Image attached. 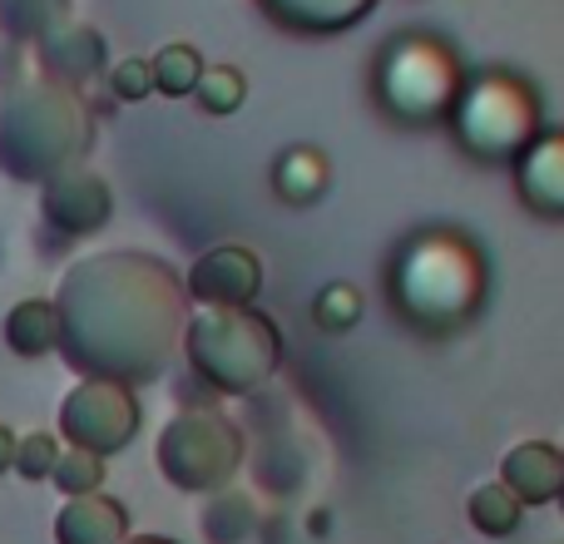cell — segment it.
<instances>
[{"label": "cell", "mask_w": 564, "mask_h": 544, "mask_svg": "<svg viewBox=\"0 0 564 544\" xmlns=\"http://www.w3.org/2000/svg\"><path fill=\"white\" fill-rule=\"evenodd\" d=\"M95 144V115L85 95L50 79L10 85L0 95V174L15 184H50Z\"/></svg>", "instance_id": "3957f363"}, {"label": "cell", "mask_w": 564, "mask_h": 544, "mask_svg": "<svg viewBox=\"0 0 564 544\" xmlns=\"http://www.w3.org/2000/svg\"><path fill=\"white\" fill-rule=\"evenodd\" d=\"M500 486L520 500V510L555 505L564 486V450L555 440H520L500 460Z\"/></svg>", "instance_id": "4fadbf2b"}, {"label": "cell", "mask_w": 564, "mask_h": 544, "mask_svg": "<svg viewBox=\"0 0 564 544\" xmlns=\"http://www.w3.org/2000/svg\"><path fill=\"white\" fill-rule=\"evenodd\" d=\"M129 540V510L115 496H79L65 500L55 515V544H119Z\"/></svg>", "instance_id": "9a60e30c"}, {"label": "cell", "mask_w": 564, "mask_h": 544, "mask_svg": "<svg viewBox=\"0 0 564 544\" xmlns=\"http://www.w3.org/2000/svg\"><path fill=\"white\" fill-rule=\"evenodd\" d=\"M184 361L214 396H248L282 361V331L268 312H198L184 327Z\"/></svg>", "instance_id": "277c9868"}, {"label": "cell", "mask_w": 564, "mask_h": 544, "mask_svg": "<svg viewBox=\"0 0 564 544\" xmlns=\"http://www.w3.org/2000/svg\"><path fill=\"white\" fill-rule=\"evenodd\" d=\"M35 59H40V79H50V85L75 89L79 95V89L105 69L109 45L95 25H85V20H65V25H55L45 40H35Z\"/></svg>", "instance_id": "8fae6325"}, {"label": "cell", "mask_w": 564, "mask_h": 544, "mask_svg": "<svg viewBox=\"0 0 564 544\" xmlns=\"http://www.w3.org/2000/svg\"><path fill=\"white\" fill-rule=\"evenodd\" d=\"M159 476L184 496H214L243 466V431L218 406H184L159 431Z\"/></svg>", "instance_id": "52a82bcc"}, {"label": "cell", "mask_w": 564, "mask_h": 544, "mask_svg": "<svg viewBox=\"0 0 564 544\" xmlns=\"http://www.w3.org/2000/svg\"><path fill=\"white\" fill-rule=\"evenodd\" d=\"M15 431H10V426H0V476H6V470L10 466H15Z\"/></svg>", "instance_id": "4316f807"}, {"label": "cell", "mask_w": 564, "mask_h": 544, "mask_svg": "<svg viewBox=\"0 0 564 544\" xmlns=\"http://www.w3.org/2000/svg\"><path fill=\"white\" fill-rule=\"evenodd\" d=\"M307 530H312V540H322V535H327V530H332V510H327V505H317V510H312V515H307Z\"/></svg>", "instance_id": "83f0119b"}, {"label": "cell", "mask_w": 564, "mask_h": 544, "mask_svg": "<svg viewBox=\"0 0 564 544\" xmlns=\"http://www.w3.org/2000/svg\"><path fill=\"white\" fill-rule=\"evenodd\" d=\"M361 312H367V297H361L351 282H327V287L312 297V322H317V331H327V337L351 331L361 322Z\"/></svg>", "instance_id": "603a6c76"}, {"label": "cell", "mask_w": 564, "mask_h": 544, "mask_svg": "<svg viewBox=\"0 0 564 544\" xmlns=\"http://www.w3.org/2000/svg\"><path fill=\"white\" fill-rule=\"evenodd\" d=\"M460 85H466V75H460L456 50L436 35H421V30L391 35L371 59V99L401 129L441 124L456 105Z\"/></svg>", "instance_id": "5b68a950"}, {"label": "cell", "mask_w": 564, "mask_h": 544, "mask_svg": "<svg viewBox=\"0 0 564 544\" xmlns=\"http://www.w3.org/2000/svg\"><path fill=\"white\" fill-rule=\"evenodd\" d=\"M59 341V322H55V302L50 297H25L6 312V347L25 361L50 357Z\"/></svg>", "instance_id": "e0dca14e"}, {"label": "cell", "mask_w": 564, "mask_h": 544, "mask_svg": "<svg viewBox=\"0 0 564 544\" xmlns=\"http://www.w3.org/2000/svg\"><path fill=\"white\" fill-rule=\"evenodd\" d=\"M69 20V0H0V35L15 45H35Z\"/></svg>", "instance_id": "ac0fdd59"}, {"label": "cell", "mask_w": 564, "mask_h": 544, "mask_svg": "<svg viewBox=\"0 0 564 544\" xmlns=\"http://www.w3.org/2000/svg\"><path fill=\"white\" fill-rule=\"evenodd\" d=\"M268 184H273L278 204L312 208L332 188V159L322 154L317 144H292V149H282V154L273 159V174H268Z\"/></svg>", "instance_id": "2e32d148"}, {"label": "cell", "mask_w": 564, "mask_h": 544, "mask_svg": "<svg viewBox=\"0 0 564 544\" xmlns=\"http://www.w3.org/2000/svg\"><path fill=\"white\" fill-rule=\"evenodd\" d=\"M119 544H178V540H164V535H129V540H119Z\"/></svg>", "instance_id": "f1b7e54d"}, {"label": "cell", "mask_w": 564, "mask_h": 544, "mask_svg": "<svg viewBox=\"0 0 564 544\" xmlns=\"http://www.w3.org/2000/svg\"><path fill=\"white\" fill-rule=\"evenodd\" d=\"M555 505H560V510H564V486H560V500H555Z\"/></svg>", "instance_id": "f546056e"}, {"label": "cell", "mask_w": 564, "mask_h": 544, "mask_svg": "<svg viewBox=\"0 0 564 544\" xmlns=\"http://www.w3.org/2000/svg\"><path fill=\"white\" fill-rule=\"evenodd\" d=\"M149 75H154V95L188 99L198 85V75H204V55H198L188 40H174V45H164L154 59H149Z\"/></svg>", "instance_id": "44dd1931"}, {"label": "cell", "mask_w": 564, "mask_h": 544, "mask_svg": "<svg viewBox=\"0 0 564 544\" xmlns=\"http://www.w3.org/2000/svg\"><path fill=\"white\" fill-rule=\"evenodd\" d=\"M377 0H258L268 20L292 35H341V30L361 25Z\"/></svg>", "instance_id": "5bb4252c"}, {"label": "cell", "mask_w": 564, "mask_h": 544, "mask_svg": "<svg viewBox=\"0 0 564 544\" xmlns=\"http://www.w3.org/2000/svg\"><path fill=\"white\" fill-rule=\"evenodd\" d=\"M466 520L480 530V535L490 540H510L520 530V520H525V510H520V500L510 496L500 480H486V486L470 490L466 500Z\"/></svg>", "instance_id": "d6986e66"}, {"label": "cell", "mask_w": 564, "mask_h": 544, "mask_svg": "<svg viewBox=\"0 0 564 544\" xmlns=\"http://www.w3.org/2000/svg\"><path fill=\"white\" fill-rule=\"evenodd\" d=\"M50 480H55V490L65 500L99 496V486H105V460L89 456V450L65 446V450H59V460H55V470H50Z\"/></svg>", "instance_id": "cb8c5ba5"}, {"label": "cell", "mask_w": 564, "mask_h": 544, "mask_svg": "<svg viewBox=\"0 0 564 544\" xmlns=\"http://www.w3.org/2000/svg\"><path fill=\"white\" fill-rule=\"evenodd\" d=\"M451 139L476 164H516L540 134V95L510 69H486L466 79L446 115Z\"/></svg>", "instance_id": "8992f818"}, {"label": "cell", "mask_w": 564, "mask_h": 544, "mask_svg": "<svg viewBox=\"0 0 564 544\" xmlns=\"http://www.w3.org/2000/svg\"><path fill=\"white\" fill-rule=\"evenodd\" d=\"M40 218L65 238H89L115 218V194L95 168H65L40 184Z\"/></svg>", "instance_id": "30bf717a"}, {"label": "cell", "mask_w": 564, "mask_h": 544, "mask_svg": "<svg viewBox=\"0 0 564 544\" xmlns=\"http://www.w3.org/2000/svg\"><path fill=\"white\" fill-rule=\"evenodd\" d=\"M109 95H115L119 105H139V99L154 95V75H149V59H139V55L119 59V65L109 69Z\"/></svg>", "instance_id": "484cf974"}, {"label": "cell", "mask_w": 564, "mask_h": 544, "mask_svg": "<svg viewBox=\"0 0 564 544\" xmlns=\"http://www.w3.org/2000/svg\"><path fill=\"white\" fill-rule=\"evenodd\" d=\"M258 292H263V263L243 243H218L208 253H198L184 278V297L198 302L204 312L253 307Z\"/></svg>", "instance_id": "9c48e42d"}, {"label": "cell", "mask_w": 564, "mask_h": 544, "mask_svg": "<svg viewBox=\"0 0 564 544\" xmlns=\"http://www.w3.org/2000/svg\"><path fill=\"white\" fill-rule=\"evenodd\" d=\"M253 530H258L253 500H248L243 490H234V486L214 490V500L204 505V535H208V544H243Z\"/></svg>", "instance_id": "ffe728a7"}, {"label": "cell", "mask_w": 564, "mask_h": 544, "mask_svg": "<svg viewBox=\"0 0 564 544\" xmlns=\"http://www.w3.org/2000/svg\"><path fill=\"white\" fill-rule=\"evenodd\" d=\"M59 436H50V431H30V436H20L15 440V476L20 480H50V470H55V460H59Z\"/></svg>", "instance_id": "d4e9b609"}, {"label": "cell", "mask_w": 564, "mask_h": 544, "mask_svg": "<svg viewBox=\"0 0 564 544\" xmlns=\"http://www.w3.org/2000/svg\"><path fill=\"white\" fill-rule=\"evenodd\" d=\"M510 168H516V194L525 214L564 224V129H540Z\"/></svg>", "instance_id": "7c38bea8"}, {"label": "cell", "mask_w": 564, "mask_h": 544, "mask_svg": "<svg viewBox=\"0 0 564 544\" xmlns=\"http://www.w3.org/2000/svg\"><path fill=\"white\" fill-rule=\"evenodd\" d=\"M55 351L79 381L149 387L178 357L188 327L184 278L154 253H89L59 278Z\"/></svg>", "instance_id": "6da1fadb"}, {"label": "cell", "mask_w": 564, "mask_h": 544, "mask_svg": "<svg viewBox=\"0 0 564 544\" xmlns=\"http://www.w3.org/2000/svg\"><path fill=\"white\" fill-rule=\"evenodd\" d=\"M188 99H194L208 119H228L248 105V75L238 65H204V75H198Z\"/></svg>", "instance_id": "7402d4cb"}, {"label": "cell", "mask_w": 564, "mask_h": 544, "mask_svg": "<svg viewBox=\"0 0 564 544\" xmlns=\"http://www.w3.org/2000/svg\"><path fill=\"white\" fill-rule=\"evenodd\" d=\"M387 297L411 331H460L486 302V258L456 228H416L387 263Z\"/></svg>", "instance_id": "7a4b0ae2"}, {"label": "cell", "mask_w": 564, "mask_h": 544, "mask_svg": "<svg viewBox=\"0 0 564 544\" xmlns=\"http://www.w3.org/2000/svg\"><path fill=\"white\" fill-rule=\"evenodd\" d=\"M139 426H144V411L134 391L119 381H75V391L59 401V440L99 460L134 446Z\"/></svg>", "instance_id": "ba28073f"}]
</instances>
